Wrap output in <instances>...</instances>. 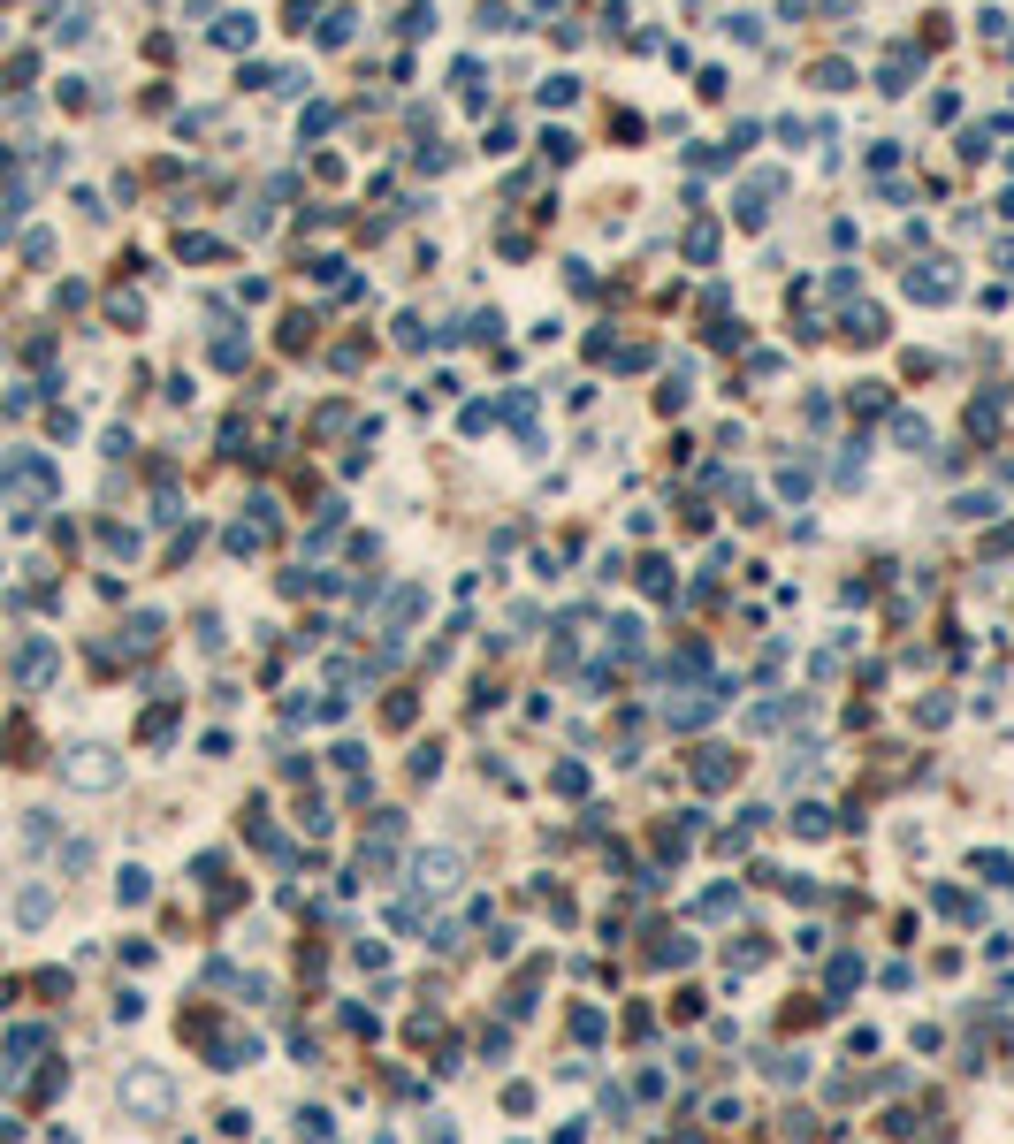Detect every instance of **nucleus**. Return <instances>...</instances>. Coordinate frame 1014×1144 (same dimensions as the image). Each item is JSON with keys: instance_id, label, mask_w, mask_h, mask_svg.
Returning <instances> with one entry per match:
<instances>
[{"instance_id": "nucleus-1", "label": "nucleus", "mask_w": 1014, "mask_h": 1144, "mask_svg": "<svg viewBox=\"0 0 1014 1144\" xmlns=\"http://www.w3.org/2000/svg\"><path fill=\"white\" fill-rule=\"evenodd\" d=\"M122 1107L145 1114V1121H161L168 1107H176V1091H168V1076H161V1068H131V1076H122Z\"/></svg>"}, {"instance_id": "nucleus-2", "label": "nucleus", "mask_w": 1014, "mask_h": 1144, "mask_svg": "<svg viewBox=\"0 0 1014 1144\" xmlns=\"http://www.w3.org/2000/svg\"><path fill=\"white\" fill-rule=\"evenodd\" d=\"M69 786H84V793H99V786H115L122 779V763H115V748H69Z\"/></svg>"}, {"instance_id": "nucleus-3", "label": "nucleus", "mask_w": 1014, "mask_h": 1144, "mask_svg": "<svg viewBox=\"0 0 1014 1144\" xmlns=\"http://www.w3.org/2000/svg\"><path fill=\"white\" fill-rule=\"evenodd\" d=\"M16 672H24V687H47V672H54V649H47V641H31Z\"/></svg>"}, {"instance_id": "nucleus-4", "label": "nucleus", "mask_w": 1014, "mask_h": 1144, "mask_svg": "<svg viewBox=\"0 0 1014 1144\" xmlns=\"http://www.w3.org/2000/svg\"><path fill=\"white\" fill-rule=\"evenodd\" d=\"M450 870H458L450 855H420V885H427V893H443V885H450Z\"/></svg>"}]
</instances>
